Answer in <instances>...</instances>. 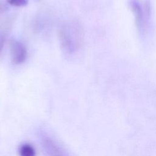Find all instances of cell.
Listing matches in <instances>:
<instances>
[{
    "mask_svg": "<svg viewBox=\"0 0 156 156\" xmlns=\"http://www.w3.org/2000/svg\"><path fill=\"white\" fill-rule=\"evenodd\" d=\"M60 45L66 53L76 52L81 46L83 30L79 22L70 21L63 24L59 32Z\"/></svg>",
    "mask_w": 156,
    "mask_h": 156,
    "instance_id": "6da1fadb",
    "label": "cell"
},
{
    "mask_svg": "<svg viewBox=\"0 0 156 156\" xmlns=\"http://www.w3.org/2000/svg\"><path fill=\"white\" fill-rule=\"evenodd\" d=\"M129 6L133 12L136 26L141 34L146 32L151 16V5L148 0H129Z\"/></svg>",
    "mask_w": 156,
    "mask_h": 156,
    "instance_id": "7a4b0ae2",
    "label": "cell"
},
{
    "mask_svg": "<svg viewBox=\"0 0 156 156\" xmlns=\"http://www.w3.org/2000/svg\"><path fill=\"white\" fill-rule=\"evenodd\" d=\"M40 143L46 156H70L58 143L47 134H41Z\"/></svg>",
    "mask_w": 156,
    "mask_h": 156,
    "instance_id": "3957f363",
    "label": "cell"
},
{
    "mask_svg": "<svg viewBox=\"0 0 156 156\" xmlns=\"http://www.w3.org/2000/svg\"><path fill=\"white\" fill-rule=\"evenodd\" d=\"M12 61L14 64L23 63L27 56V51L25 45L16 40H12L10 44Z\"/></svg>",
    "mask_w": 156,
    "mask_h": 156,
    "instance_id": "277c9868",
    "label": "cell"
},
{
    "mask_svg": "<svg viewBox=\"0 0 156 156\" xmlns=\"http://www.w3.org/2000/svg\"><path fill=\"white\" fill-rule=\"evenodd\" d=\"M20 156H36L35 149L29 143L22 144L19 147Z\"/></svg>",
    "mask_w": 156,
    "mask_h": 156,
    "instance_id": "5b68a950",
    "label": "cell"
},
{
    "mask_svg": "<svg viewBox=\"0 0 156 156\" xmlns=\"http://www.w3.org/2000/svg\"><path fill=\"white\" fill-rule=\"evenodd\" d=\"M28 0H8V2L15 7H24L28 4Z\"/></svg>",
    "mask_w": 156,
    "mask_h": 156,
    "instance_id": "8992f818",
    "label": "cell"
},
{
    "mask_svg": "<svg viewBox=\"0 0 156 156\" xmlns=\"http://www.w3.org/2000/svg\"><path fill=\"white\" fill-rule=\"evenodd\" d=\"M6 32L7 30L4 28L0 29V54L2 52V50L4 45V43L5 41Z\"/></svg>",
    "mask_w": 156,
    "mask_h": 156,
    "instance_id": "52a82bcc",
    "label": "cell"
}]
</instances>
